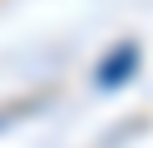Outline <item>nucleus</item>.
<instances>
[{"label":"nucleus","mask_w":153,"mask_h":148,"mask_svg":"<svg viewBox=\"0 0 153 148\" xmlns=\"http://www.w3.org/2000/svg\"><path fill=\"white\" fill-rule=\"evenodd\" d=\"M128 74H138V45H119V49L99 64V74H94V79H99V89H119Z\"/></svg>","instance_id":"f257e3e1"}]
</instances>
